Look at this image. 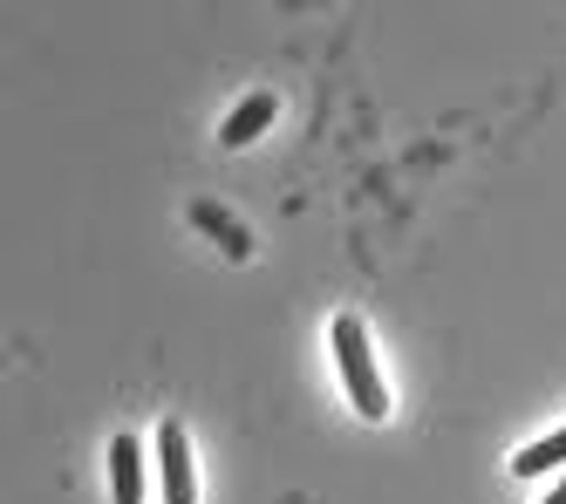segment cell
<instances>
[{
    "label": "cell",
    "mask_w": 566,
    "mask_h": 504,
    "mask_svg": "<svg viewBox=\"0 0 566 504\" xmlns=\"http://www.w3.org/2000/svg\"><path fill=\"white\" fill-rule=\"evenodd\" d=\"M335 361H342V382L355 396V409L369 416V423H382L389 416V396H382V375H376V348H369V327H361L355 314H335Z\"/></svg>",
    "instance_id": "obj_1"
},
{
    "label": "cell",
    "mask_w": 566,
    "mask_h": 504,
    "mask_svg": "<svg viewBox=\"0 0 566 504\" xmlns=\"http://www.w3.org/2000/svg\"><path fill=\"white\" fill-rule=\"evenodd\" d=\"M512 471H518V477H539V471H566V423H559L553 437H539L533 450H518V456H512Z\"/></svg>",
    "instance_id": "obj_5"
},
{
    "label": "cell",
    "mask_w": 566,
    "mask_h": 504,
    "mask_svg": "<svg viewBox=\"0 0 566 504\" xmlns=\"http://www.w3.org/2000/svg\"><path fill=\"white\" fill-rule=\"evenodd\" d=\"M546 504H566V471H559V484L546 491Z\"/></svg>",
    "instance_id": "obj_7"
},
{
    "label": "cell",
    "mask_w": 566,
    "mask_h": 504,
    "mask_svg": "<svg viewBox=\"0 0 566 504\" xmlns=\"http://www.w3.org/2000/svg\"><path fill=\"white\" fill-rule=\"evenodd\" d=\"M157 464H165V504H198V477H191L185 423H157Z\"/></svg>",
    "instance_id": "obj_2"
},
{
    "label": "cell",
    "mask_w": 566,
    "mask_h": 504,
    "mask_svg": "<svg viewBox=\"0 0 566 504\" xmlns=\"http://www.w3.org/2000/svg\"><path fill=\"white\" fill-rule=\"evenodd\" d=\"M191 219H198V225H206L212 239H226V252H232V260H247V252H253V239H247V232H239V225H232V219L219 212V204H206V198H198V204H191Z\"/></svg>",
    "instance_id": "obj_6"
},
{
    "label": "cell",
    "mask_w": 566,
    "mask_h": 504,
    "mask_svg": "<svg viewBox=\"0 0 566 504\" xmlns=\"http://www.w3.org/2000/svg\"><path fill=\"white\" fill-rule=\"evenodd\" d=\"M266 123H273V96L260 90V96H247V103H239V109L226 116V130H219V137H226V144H253V137L266 130Z\"/></svg>",
    "instance_id": "obj_4"
},
{
    "label": "cell",
    "mask_w": 566,
    "mask_h": 504,
    "mask_svg": "<svg viewBox=\"0 0 566 504\" xmlns=\"http://www.w3.org/2000/svg\"><path fill=\"white\" fill-rule=\"evenodd\" d=\"M109 491H116V504H144V443L137 437L109 443Z\"/></svg>",
    "instance_id": "obj_3"
}]
</instances>
